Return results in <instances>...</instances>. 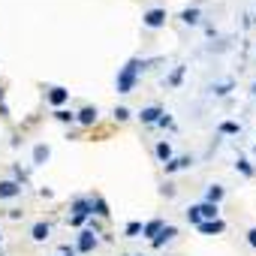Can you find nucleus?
Returning a JSON list of instances; mask_svg holds the SVG:
<instances>
[{
    "label": "nucleus",
    "instance_id": "obj_1",
    "mask_svg": "<svg viewBox=\"0 0 256 256\" xmlns=\"http://www.w3.org/2000/svg\"><path fill=\"white\" fill-rule=\"evenodd\" d=\"M145 70V60L142 58H130L124 66H121V73H118V94H133L136 88V79H139V73Z\"/></svg>",
    "mask_w": 256,
    "mask_h": 256
},
{
    "label": "nucleus",
    "instance_id": "obj_2",
    "mask_svg": "<svg viewBox=\"0 0 256 256\" xmlns=\"http://www.w3.org/2000/svg\"><path fill=\"white\" fill-rule=\"evenodd\" d=\"M88 217H94V196H79V199H73V217H70V223H73V226H81Z\"/></svg>",
    "mask_w": 256,
    "mask_h": 256
},
{
    "label": "nucleus",
    "instance_id": "obj_3",
    "mask_svg": "<svg viewBox=\"0 0 256 256\" xmlns=\"http://www.w3.org/2000/svg\"><path fill=\"white\" fill-rule=\"evenodd\" d=\"M142 24L151 27V30H154V27H163V24H166V9H148V12L142 15Z\"/></svg>",
    "mask_w": 256,
    "mask_h": 256
},
{
    "label": "nucleus",
    "instance_id": "obj_4",
    "mask_svg": "<svg viewBox=\"0 0 256 256\" xmlns=\"http://www.w3.org/2000/svg\"><path fill=\"white\" fill-rule=\"evenodd\" d=\"M175 235H178V229H175L172 223H166V226H163V229L157 232V238H154V241H151V247H154V250H160V247H163L166 241H172Z\"/></svg>",
    "mask_w": 256,
    "mask_h": 256
},
{
    "label": "nucleus",
    "instance_id": "obj_5",
    "mask_svg": "<svg viewBox=\"0 0 256 256\" xmlns=\"http://www.w3.org/2000/svg\"><path fill=\"white\" fill-rule=\"evenodd\" d=\"M94 247H97V232L84 229V232L79 235V244H76V250H79V253H91Z\"/></svg>",
    "mask_w": 256,
    "mask_h": 256
},
{
    "label": "nucleus",
    "instance_id": "obj_6",
    "mask_svg": "<svg viewBox=\"0 0 256 256\" xmlns=\"http://www.w3.org/2000/svg\"><path fill=\"white\" fill-rule=\"evenodd\" d=\"M196 229H199L202 235H220V232L226 229V223H223V220L217 217V220H202V223H199Z\"/></svg>",
    "mask_w": 256,
    "mask_h": 256
},
{
    "label": "nucleus",
    "instance_id": "obj_7",
    "mask_svg": "<svg viewBox=\"0 0 256 256\" xmlns=\"http://www.w3.org/2000/svg\"><path fill=\"white\" fill-rule=\"evenodd\" d=\"M21 196V184L19 181H0V199H12Z\"/></svg>",
    "mask_w": 256,
    "mask_h": 256
},
{
    "label": "nucleus",
    "instance_id": "obj_8",
    "mask_svg": "<svg viewBox=\"0 0 256 256\" xmlns=\"http://www.w3.org/2000/svg\"><path fill=\"white\" fill-rule=\"evenodd\" d=\"M187 166H193V157H172V160L163 163L166 175H169V172H178V169H187Z\"/></svg>",
    "mask_w": 256,
    "mask_h": 256
},
{
    "label": "nucleus",
    "instance_id": "obj_9",
    "mask_svg": "<svg viewBox=\"0 0 256 256\" xmlns=\"http://www.w3.org/2000/svg\"><path fill=\"white\" fill-rule=\"evenodd\" d=\"M66 99H70V91H66V88H51V91H48V102H51L55 109H60Z\"/></svg>",
    "mask_w": 256,
    "mask_h": 256
},
{
    "label": "nucleus",
    "instance_id": "obj_10",
    "mask_svg": "<svg viewBox=\"0 0 256 256\" xmlns=\"http://www.w3.org/2000/svg\"><path fill=\"white\" fill-rule=\"evenodd\" d=\"M76 121H79V124H84V127L97 124V106H84V109L76 115Z\"/></svg>",
    "mask_w": 256,
    "mask_h": 256
},
{
    "label": "nucleus",
    "instance_id": "obj_11",
    "mask_svg": "<svg viewBox=\"0 0 256 256\" xmlns=\"http://www.w3.org/2000/svg\"><path fill=\"white\" fill-rule=\"evenodd\" d=\"M160 115H163V109H160V106H148V109H142V112H139L142 124H157V121H160Z\"/></svg>",
    "mask_w": 256,
    "mask_h": 256
},
{
    "label": "nucleus",
    "instance_id": "obj_12",
    "mask_svg": "<svg viewBox=\"0 0 256 256\" xmlns=\"http://www.w3.org/2000/svg\"><path fill=\"white\" fill-rule=\"evenodd\" d=\"M196 211H199V217H202V220H217V214H220V208H217V205H211V202L196 205Z\"/></svg>",
    "mask_w": 256,
    "mask_h": 256
},
{
    "label": "nucleus",
    "instance_id": "obj_13",
    "mask_svg": "<svg viewBox=\"0 0 256 256\" xmlns=\"http://www.w3.org/2000/svg\"><path fill=\"white\" fill-rule=\"evenodd\" d=\"M48 232H51V226L45 223V220H39V223H33L30 238H33V241H45V238H48Z\"/></svg>",
    "mask_w": 256,
    "mask_h": 256
},
{
    "label": "nucleus",
    "instance_id": "obj_14",
    "mask_svg": "<svg viewBox=\"0 0 256 256\" xmlns=\"http://www.w3.org/2000/svg\"><path fill=\"white\" fill-rule=\"evenodd\" d=\"M163 226H166L163 220H148V223L142 226V235H145V238H151V241H154V238H157V232H160Z\"/></svg>",
    "mask_w": 256,
    "mask_h": 256
},
{
    "label": "nucleus",
    "instance_id": "obj_15",
    "mask_svg": "<svg viewBox=\"0 0 256 256\" xmlns=\"http://www.w3.org/2000/svg\"><path fill=\"white\" fill-rule=\"evenodd\" d=\"M220 199H223V187H220V184H211V187H208V193H205V202L220 205Z\"/></svg>",
    "mask_w": 256,
    "mask_h": 256
},
{
    "label": "nucleus",
    "instance_id": "obj_16",
    "mask_svg": "<svg viewBox=\"0 0 256 256\" xmlns=\"http://www.w3.org/2000/svg\"><path fill=\"white\" fill-rule=\"evenodd\" d=\"M199 19H202V12H199L196 6H190V9L181 12V21H184V24H199Z\"/></svg>",
    "mask_w": 256,
    "mask_h": 256
},
{
    "label": "nucleus",
    "instance_id": "obj_17",
    "mask_svg": "<svg viewBox=\"0 0 256 256\" xmlns=\"http://www.w3.org/2000/svg\"><path fill=\"white\" fill-rule=\"evenodd\" d=\"M94 214L97 217H109L112 211H109V202L102 199V196H94Z\"/></svg>",
    "mask_w": 256,
    "mask_h": 256
},
{
    "label": "nucleus",
    "instance_id": "obj_18",
    "mask_svg": "<svg viewBox=\"0 0 256 256\" xmlns=\"http://www.w3.org/2000/svg\"><path fill=\"white\" fill-rule=\"evenodd\" d=\"M55 121H60V124H73V121H76V112H70V109H55Z\"/></svg>",
    "mask_w": 256,
    "mask_h": 256
},
{
    "label": "nucleus",
    "instance_id": "obj_19",
    "mask_svg": "<svg viewBox=\"0 0 256 256\" xmlns=\"http://www.w3.org/2000/svg\"><path fill=\"white\" fill-rule=\"evenodd\" d=\"M154 151H157V157H160L163 163H166V160H172V145H169V142H160Z\"/></svg>",
    "mask_w": 256,
    "mask_h": 256
},
{
    "label": "nucleus",
    "instance_id": "obj_20",
    "mask_svg": "<svg viewBox=\"0 0 256 256\" xmlns=\"http://www.w3.org/2000/svg\"><path fill=\"white\" fill-rule=\"evenodd\" d=\"M217 130H220V133H223V136H238V133H241V127H238L235 121H223V124H220Z\"/></svg>",
    "mask_w": 256,
    "mask_h": 256
},
{
    "label": "nucleus",
    "instance_id": "obj_21",
    "mask_svg": "<svg viewBox=\"0 0 256 256\" xmlns=\"http://www.w3.org/2000/svg\"><path fill=\"white\" fill-rule=\"evenodd\" d=\"M48 145H37V148H33V163H45L48 160Z\"/></svg>",
    "mask_w": 256,
    "mask_h": 256
},
{
    "label": "nucleus",
    "instance_id": "obj_22",
    "mask_svg": "<svg viewBox=\"0 0 256 256\" xmlns=\"http://www.w3.org/2000/svg\"><path fill=\"white\" fill-rule=\"evenodd\" d=\"M112 115H115V121H118V124H124V121H130V115H133V112H130L127 106H115Z\"/></svg>",
    "mask_w": 256,
    "mask_h": 256
},
{
    "label": "nucleus",
    "instance_id": "obj_23",
    "mask_svg": "<svg viewBox=\"0 0 256 256\" xmlns=\"http://www.w3.org/2000/svg\"><path fill=\"white\" fill-rule=\"evenodd\" d=\"M184 73H187V66L181 63V66H175V73L172 76H169V81L166 84H172V88H175V84H181V79H184Z\"/></svg>",
    "mask_w": 256,
    "mask_h": 256
},
{
    "label": "nucleus",
    "instance_id": "obj_24",
    "mask_svg": "<svg viewBox=\"0 0 256 256\" xmlns=\"http://www.w3.org/2000/svg\"><path fill=\"white\" fill-rule=\"evenodd\" d=\"M235 169H238V172H241L244 178H253V175H256V172H253V166H250L247 160H238V163H235Z\"/></svg>",
    "mask_w": 256,
    "mask_h": 256
},
{
    "label": "nucleus",
    "instance_id": "obj_25",
    "mask_svg": "<svg viewBox=\"0 0 256 256\" xmlns=\"http://www.w3.org/2000/svg\"><path fill=\"white\" fill-rule=\"evenodd\" d=\"M232 88H235V84H232V81H223V84H214V88H211V91H214V97H226V94H229Z\"/></svg>",
    "mask_w": 256,
    "mask_h": 256
},
{
    "label": "nucleus",
    "instance_id": "obj_26",
    "mask_svg": "<svg viewBox=\"0 0 256 256\" xmlns=\"http://www.w3.org/2000/svg\"><path fill=\"white\" fill-rule=\"evenodd\" d=\"M139 232H142V223H127V229H124L127 238H139Z\"/></svg>",
    "mask_w": 256,
    "mask_h": 256
},
{
    "label": "nucleus",
    "instance_id": "obj_27",
    "mask_svg": "<svg viewBox=\"0 0 256 256\" xmlns=\"http://www.w3.org/2000/svg\"><path fill=\"white\" fill-rule=\"evenodd\" d=\"M187 220H190L193 226H199V223H202V217H199V211H196V205H193V208H187Z\"/></svg>",
    "mask_w": 256,
    "mask_h": 256
},
{
    "label": "nucleus",
    "instance_id": "obj_28",
    "mask_svg": "<svg viewBox=\"0 0 256 256\" xmlns=\"http://www.w3.org/2000/svg\"><path fill=\"white\" fill-rule=\"evenodd\" d=\"M157 127H169V130H175V121L163 112V115H160V121H157Z\"/></svg>",
    "mask_w": 256,
    "mask_h": 256
},
{
    "label": "nucleus",
    "instance_id": "obj_29",
    "mask_svg": "<svg viewBox=\"0 0 256 256\" xmlns=\"http://www.w3.org/2000/svg\"><path fill=\"white\" fill-rule=\"evenodd\" d=\"M60 253H63V256H76V247H70V244H60Z\"/></svg>",
    "mask_w": 256,
    "mask_h": 256
},
{
    "label": "nucleus",
    "instance_id": "obj_30",
    "mask_svg": "<svg viewBox=\"0 0 256 256\" xmlns=\"http://www.w3.org/2000/svg\"><path fill=\"white\" fill-rule=\"evenodd\" d=\"M247 244H250V247H256V229H250V232H247Z\"/></svg>",
    "mask_w": 256,
    "mask_h": 256
},
{
    "label": "nucleus",
    "instance_id": "obj_31",
    "mask_svg": "<svg viewBox=\"0 0 256 256\" xmlns=\"http://www.w3.org/2000/svg\"><path fill=\"white\" fill-rule=\"evenodd\" d=\"M0 102H3V91H0Z\"/></svg>",
    "mask_w": 256,
    "mask_h": 256
},
{
    "label": "nucleus",
    "instance_id": "obj_32",
    "mask_svg": "<svg viewBox=\"0 0 256 256\" xmlns=\"http://www.w3.org/2000/svg\"><path fill=\"white\" fill-rule=\"evenodd\" d=\"M250 91H253V94H256V84H253V88H250Z\"/></svg>",
    "mask_w": 256,
    "mask_h": 256
},
{
    "label": "nucleus",
    "instance_id": "obj_33",
    "mask_svg": "<svg viewBox=\"0 0 256 256\" xmlns=\"http://www.w3.org/2000/svg\"><path fill=\"white\" fill-rule=\"evenodd\" d=\"M139 256H142V253H139Z\"/></svg>",
    "mask_w": 256,
    "mask_h": 256
}]
</instances>
